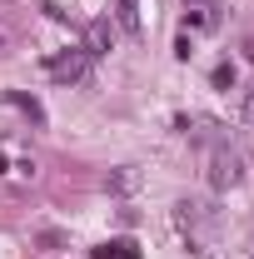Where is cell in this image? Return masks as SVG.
Here are the masks:
<instances>
[{
	"mask_svg": "<svg viewBox=\"0 0 254 259\" xmlns=\"http://www.w3.org/2000/svg\"><path fill=\"white\" fill-rule=\"evenodd\" d=\"M204 180H209V190H234L239 185V155L234 150H209V160H204Z\"/></svg>",
	"mask_w": 254,
	"mask_h": 259,
	"instance_id": "cell-1",
	"label": "cell"
},
{
	"mask_svg": "<svg viewBox=\"0 0 254 259\" xmlns=\"http://www.w3.org/2000/svg\"><path fill=\"white\" fill-rule=\"evenodd\" d=\"M45 70H50V80H60V85H80V80L90 75V55H85V50H65V55H50Z\"/></svg>",
	"mask_w": 254,
	"mask_h": 259,
	"instance_id": "cell-2",
	"label": "cell"
},
{
	"mask_svg": "<svg viewBox=\"0 0 254 259\" xmlns=\"http://www.w3.org/2000/svg\"><path fill=\"white\" fill-rule=\"evenodd\" d=\"M115 50V30H110V20H90L85 25V55L95 60V55H110Z\"/></svg>",
	"mask_w": 254,
	"mask_h": 259,
	"instance_id": "cell-3",
	"label": "cell"
},
{
	"mask_svg": "<svg viewBox=\"0 0 254 259\" xmlns=\"http://www.w3.org/2000/svg\"><path fill=\"white\" fill-rule=\"evenodd\" d=\"M95 259H140V244L135 239H105L95 249Z\"/></svg>",
	"mask_w": 254,
	"mask_h": 259,
	"instance_id": "cell-4",
	"label": "cell"
},
{
	"mask_svg": "<svg viewBox=\"0 0 254 259\" xmlns=\"http://www.w3.org/2000/svg\"><path fill=\"white\" fill-rule=\"evenodd\" d=\"M105 190L110 194H130V190H140V169H110V180H105Z\"/></svg>",
	"mask_w": 254,
	"mask_h": 259,
	"instance_id": "cell-5",
	"label": "cell"
},
{
	"mask_svg": "<svg viewBox=\"0 0 254 259\" xmlns=\"http://www.w3.org/2000/svg\"><path fill=\"white\" fill-rule=\"evenodd\" d=\"M115 20L125 35H140V0H115Z\"/></svg>",
	"mask_w": 254,
	"mask_h": 259,
	"instance_id": "cell-6",
	"label": "cell"
},
{
	"mask_svg": "<svg viewBox=\"0 0 254 259\" xmlns=\"http://www.w3.org/2000/svg\"><path fill=\"white\" fill-rule=\"evenodd\" d=\"M10 105H15V110H25V115H30L35 125H45V110H40V100H30V95H20V90H10Z\"/></svg>",
	"mask_w": 254,
	"mask_h": 259,
	"instance_id": "cell-7",
	"label": "cell"
},
{
	"mask_svg": "<svg viewBox=\"0 0 254 259\" xmlns=\"http://www.w3.org/2000/svg\"><path fill=\"white\" fill-rule=\"evenodd\" d=\"M209 80H215V90H234V85H239V70L224 60V65H215V75H209Z\"/></svg>",
	"mask_w": 254,
	"mask_h": 259,
	"instance_id": "cell-8",
	"label": "cell"
},
{
	"mask_svg": "<svg viewBox=\"0 0 254 259\" xmlns=\"http://www.w3.org/2000/svg\"><path fill=\"white\" fill-rule=\"evenodd\" d=\"M35 244H45V249H60L65 234H60V229H35Z\"/></svg>",
	"mask_w": 254,
	"mask_h": 259,
	"instance_id": "cell-9",
	"label": "cell"
},
{
	"mask_svg": "<svg viewBox=\"0 0 254 259\" xmlns=\"http://www.w3.org/2000/svg\"><path fill=\"white\" fill-rule=\"evenodd\" d=\"M175 55H180V60H190V55H194V45H190V35H180V40H175Z\"/></svg>",
	"mask_w": 254,
	"mask_h": 259,
	"instance_id": "cell-10",
	"label": "cell"
},
{
	"mask_svg": "<svg viewBox=\"0 0 254 259\" xmlns=\"http://www.w3.org/2000/svg\"><path fill=\"white\" fill-rule=\"evenodd\" d=\"M244 120H249V125H254V85H249V90H244Z\"/></svg>",
	"mask_w": 254,
	"mask_h": 259,
	"instance_id": "cell-11",
	"label": "cell"
}]
</instances>
